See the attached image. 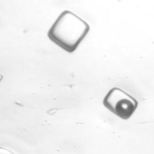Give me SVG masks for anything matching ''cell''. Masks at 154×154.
<instances>
[{"label":"cell","mask_w":154,"mask_h":154,"mask_svg":"<svg viewBox=\"0 0 154 154\" xmlns=\"http://www.w3.org/2000/svg\"><path fill=\"white\" fill-rule=\"evenodd\" d=\"M103 104L119 117L127 120L137 108L138 101L122 88L115 87L111 88L105 96Z\"/></svg>","instance_id":"2"},{"label":"cell","mask_w":154,"mask_h":154,"mask_svg":"<svg viewBox=\"0 0 154 154\" xmlns=\"http://www.w3.org/2000/svg\"><path fill=\"white\" fill-rule=\"evenodd\" d=\"M90 31V26L73 12L64 10L48 32L55 45L69 53L73 52Z\"/></svg>","instance_id":"1"}]
</instances>
